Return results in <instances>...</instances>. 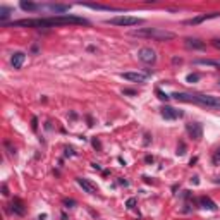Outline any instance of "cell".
<instances>
[{"label":"cell","instance_id":"obj_1","mask_svg":"<svg viewBox=\"0 0 220 220\" xmlns=\"http://www.w3.org/2000/svg\"><path fill=\"white\" fill-rule=\"evenodd\" d=\"M66 24H89L86 19L72 14L64 16H52V17H40V19H19L14 23H9V26H24V28H55V26H66Z\"/></svg>","mask_w":220,"mask_h":220},{"label":"cell","instance_id":"obj_2","mask_svg":"<svg viewBox=\"0 0 220 220\" xmlns=\"http://www.w3.org/2000/svg\"><path fill=\"white\" fill-rule=\"evenodd\" d=\"M170 96L177 101L196 103L200 107L210 108V110H220V96L201 95V93H182V91H175V93H172Z\"/></svg>","mask_w":220,"mask_h":220},{"label":"cell","instance_id":"obj_3","mask_svg":"<svg viewBox=\"0 0 220 220\" xmlns=\"http://www.w3.org/2000/svg\"><path fill=\"white\" fill-rule=\"evenodd\" d=\"M132 36H143V38H153L156 42H169L175 38V33L162 29V28H139L131 33Z\"/></svg>","mask_w":220,"mask_h":220},{"label":"cell","instance_id":"obj_4","mask_svg":"<svg viewBox=\"0 0 220 220\" xmlns=\"http://www.w3.org/2000/svg\"><path fill=\"white\" fill-rule=\"evenodd\" d=\"M107 24H113V26H138L143 24L144 21L141 17H134V16H115L105 21Z\"/></svg>","mask_w":220,"mask_h":220},{"label":"cell","instance_id":"obj_5","mask_svg":"<svg viewBox=\"0 0 220 220\" xmlns=\"http://www.w3.org/2000/svg\"><path fill=\"white\" fill-rule=\"evenodd\" d=\"M138 59L141 60V62H144V64L151 66V64L156 62V54H155L153 48L143 47V48H139V52H138Z\"/></svg>","mask_w":220,"mask_h":220},{"label":"cell","instance_id":"obj_6","mask_svg":"<svg viewBox=\"0 0 220 220\" xmlns=\"http://www.w3.org/2000/svg\"><path fill=\"white\" fill-rule=\"evenodd\" d=\"M160 113H162V117L167 120H174V119H179V117L184 115V112H181V110H177L174 107H169V105H163L160 108Z\"/></svg>","mask_w":220,"mask_h":220},{"label":"cell","instance_id":"obj_7","mask_svg":"<svg viewBox=\"0 0 220 220\" xmlns=\"http://www.w3.org/2000/svg\"><path fill=\"white\" fill-rule=\"evenodd\" d=\"M186 131H187L191 139H194V141H200L203 138V127H201V124H198V122L187 124L186 125Z\"/></svg>","mask_w":220,"mask_h":220},{"label":"cell","instance_id":"obj_8","mask_svg":"<svg viewBox=\"0 0 220 220\" xmlns=\"http://www.w3.org/2000/svg\"><path fill=\"white\" fill-rule=\"evenodd\" d=\"M120 76L127 79V81H132V83H146L148 81V74H144V72H122Z\"/></svg>","mask_w":220,"mask_h":220},{"label":"cell","instance_id":"obj_9","mask_svg":"<svg viewBox=\"0 0 220 220\" xmlns=\"http://www.w3.org/2000/svg\"><path fill=\"white\" fill-rule=\"evenodd\" d=\"M77 184L83 187L84 193H88V194H96L98 193V189H96V186L93 184V182H89L88 179H83V177H77Z\"/></svg>","mask_w":220,"mask_h":220},{"label":"cell","instance_id":"obj_10","mask_svg":"<svg viewBox=\"0 0 220 220\" xmlns=\"http://www.w3.org/2000/svg\"><path fill=\"white\" fill-rule=\"evenodd\" d=\"M220 12H212V14H203V16H198V17H193V19H187L184 24L187 26H196V24L203 23V21H206V19H212V17H218Z\"/></svg>","mask_w":220,"mask_h":220},{"label":"cell","instance_id":"obj_11","mask_svg":"<svg viewBox=\"0 0 220 220\" xmlns=\"http://www.w3.org/2000/svg\"><path fill=\"white\" fill-rule=\"evenodd\" d=\"M24 59H26V54L24 52H16V54H12L11 57V64L14 69H21L24 64Z\"/></svg>","mask_w":220,"mask_h":220},{"label":"cell","instance_id":"obj_12","mask_svg":"<svg viewBox=\"0 0 220 220\" xmlns=\"http://www.w3.org/2000/svg\"><path fill=\"white\" fill-rule=\"evenodd\" d=\"M198 203H200V206L205 208V210H212V212H215V210L218 208L217 203H215L212 198H208V196H201L200 200H198Z\"/></svg>","mask_w":220,"mask_h":220},{"label":"cell","instance_id":"obj_13","mask_svg":"<svg viewBox=\"0 0 220 220\" xmlns=\"http://www.w3.org/2000/svg\"><path fill=\"white\" fill-rule=\"evenodd\" d=\"M11 210H12V212H14L16 215H21V217L26 213V206H24V203L21 201L19 198H14V201L11 203Z\"/></svg>","mask_w":220,"mask_h":220},{"label":"cell","instance_id":"obj_14","mask_svg":"<svg viewBox=\"0 0 220 220\" xmlns=\"http://www.w3.org/2000/svg\"><path fill=\"white\" fill-rule=\"evenodd\" d=\"M186 47L193 48V50H203L205 48V42L198 40V38H186Z\"/></svg>","mask_w":220,"mask_h":220},{"label":"cell","instance_id":"obj_15","mask_svg":"<svg viewBox=\"0 0 220 220\" xmlns=\"http://www.w3.org/2000/svg\"><path fill=\"white\" fill-rule=\"evenodd\" d=\"M19 5H21V9H23V11H26V12L42 11V5H40V4H35V2H29V0H28V2H26V0H23Z\"/></svg>","mask_w":220,"mask_h":220},{"label":"cell","instance_id":"obj_16","mask_svg":"<svg viewBox=\"0 0 220 220\" xmlns=\"http://www.w3.org/2000/svg\"><path fill=\"white\" fill-rule=\"evenodd\" d=\"M196 66H210V67H220V60H212V59H196L194 60Z\"/></svg>","mask_w":220,"mask_h":220},{"label":"cell","instance_id":"obj_17","mask_svg":"<svg viewBox=\"0 0 220 220\" xmlns=\"http://www.w3.org/2000/svg\"><path fill=\"white\" fill-rule=\"evenodd\" d=\"M86 7H89V9H96V11H112V12L120 11V9H117V7H110V5H98V4H86Z\"/></svg>","mask_w":220,"mask_h":220},{"label":"cell","instance_id":"obj_18","mask_svg":"<svg viewBox=\"0 0 220 220\" xmlns=\"http://www.w3.org/2000/svg\"><path fill=\"white\" fill-rule=\"evenodd\" d=\"M9 16H11V9L5 7V5H2L0 7V21H5Z\"/></svg>","mask_w":220,"mask_h":220},{"label":"cell","instance_id":"obj_19","mask_svg":"<svg viewBox=\"0 0 220 220\" xmlns=\"http://www.w3.org/2000/svg\"><path fill=\"white\" fill-rule=\"evenodd\" d=\"M155 93H156V96H158V98H160L162 101H167L169 98H170V96L167 95V93H163V91H162L160 88H156V89H155Z\"/></svg>","mask_w":220,"mask_h":220},{"label":"cell","instance_id":"obj_20","mask_svg":"<svg viewBox=\"0 0 220 220\" xmlns=\"http://www.w3.org/2000/svg\"><path fill=\"white\" fill-rule=\"evenodd\" d=\"M200 79H201V76H200V74H189V76L186 77V81H187V83H198V81H200Z\"/></svg>","mask_w":220,"mask_h":220},{"label":"cell","instance_id":"obj_21","mask_svg":"<svg viewBox=\"0 0 220 220\" xmlns=\"http://www.w3.org/2000/svg\"><path fill=\"white\" fill-rule=\"evenodd\" d=\"M212 162H213L215 165H220V148L213 153V158H212Z\"/></svg>","mask_w":220,"mask_h":220},{"label":"cell","instance_id":"obj_22","mask_svg":"<svg viewBox=\"0 0 220 220\" xmlns=\"http://www.w3.org/2000/svg\"><path fill=\"white\" fill-rule=\"evenodd\" d=\"M125 206H127L129 210H132L134 206H136V198H129V200H127V203H125Z\"/></svg>","mask_w":220,"mask_h":220},{"label":"cell","instance_id":"obj_23","mask_svg":"<svg viewBox=\"0 0 220 220\" xmlns=\"http://www.w3.org/2000/svg\"><path fill=\"white\" fill-rule=\"evenodd\" d=\"M186 153V146L184 143H181V146H177V155H184Z\"/></svg>","mask_w":220,"mask_h":220},{"label":"cell","instance_id":"obj_24","mask_svg":"<svg viewBox=\"0 0 220 220\" xmlns=\"http://www.w3.org/2000/svg\"><path fill=\"white\" fill-rule=\"evenodd\" d=\"M122 93H124V95H136V91H134V89H122Z\"/></svg>","mask_w":220,"mask_h":220},{"label":"cell","instance_id":"obj_25","mask_svg":"<svg viewBox=\"0 0 220 220\" xmlns=\"http://www.w3.org/2000/svg\"><path fill=\"white\" fill-rule=\"evenodd\" d=\"M64 205L66 206H72V205H76V201L74 200H64Z\"/></svg>","mask_w":220,"mask_h":220},{"label":"cell","instance_id":"obj_26","mask_svg":"<svg viewBox=\"0 0 220 220\" xmlns=\"http://www.w3.org/2000/svg\"><path fill=\"white\" fill-rule=\"evenodd\" d=\"M2 194H4V196H9V189H7V184L2 186Z\"/></svg>","mask_w":220,"mask_h":220},{"label":"cell","instance_id":"obj_27","mask_svg":"<svg viewBox=\"0 0 220 220\" xmlns=\"http://www.w3.org/2000/svg\"><path fill=\"white\" fill-rule=\"evenodd\" d=\"M93 146H95L96 150H101V144H100V141H98V139H93Z\"/></svg>","mask_w":220,"mask_h":220},{"label":"cell","instance_id":"obj_28","mask_svg":"<svg viewBox=\"0 0 220 220\" xmlns=\"http://www.w3.org/2000/svg\"><path fill=\"white\" fill-rule=\"evenodd\" d=\"M31 122H33V124H31V127L36 131V127H38V120H36V117H33V120H31Z\"/></svg>","mask_w":220,"mask_h":220},{"label":"cell","instance_id":"obj_29","mask_svg":"<svg viewBox=\"0 0 220 220\" xmlns=\"http://www.w3.org/2000/svg\"><path fill=\"white\" fill-rule=\"evenodd\" d=\"M212 45H213L215 48H218V50H220V40H213V42H212Z\"/></svg>","mask_w":220,"mask_h":220},{"label":"cell","instance_id":"obj_30","mask_svg":"<svg viewBox=\"0 0 220 220\" xmlns=\"http://www.w3.org/2000/svg\"><path fill=\"white\" fill-rule=\"evenodd\" d=\"M144 160L148 162V163H151V162H153V156H146V158H144Z\"/></svg>","mask_w":220,"mask_h":220},{"label":"cell","instance_id":"obj_31","mask_svg":"<svg viewBox=\"0 0 220 220\" xmlns=\"http://www.w3.org/2000/svg\"><path fill=\"white\" fill-rule=\"evenodd\" d=\"M172 62H174V64H181V62H182V59H174Z\"/></svg>","mask_w":220,"mask_h":220},{"label":"cell","instance_id":"obj_32","mask_svg":"<svg viewBox=\"0 0 220 220\" xmlns=\"http://www.w3.org/2000/svg\"><path fill=\"white\" fill-rule=\"evenodd\" d=\"M218 86H220V79H218Z\"/></svg>","mask_w":220,"mask_h":220}]
</instances>
